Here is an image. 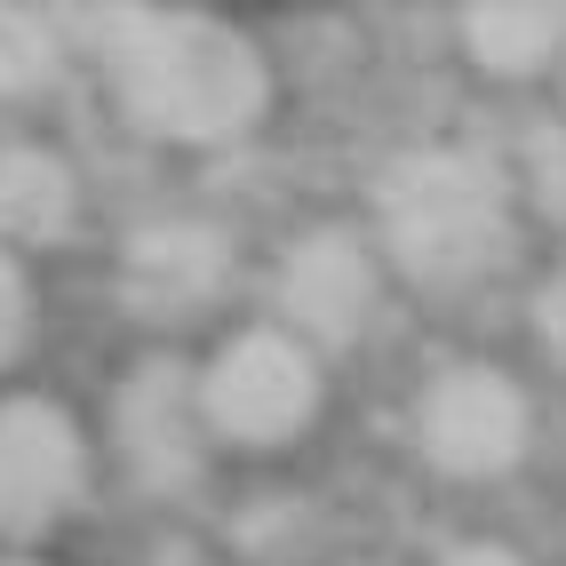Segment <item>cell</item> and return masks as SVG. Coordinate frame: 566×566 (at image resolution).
Instances as JSON below:
<instances>
[{
	"instance_id": "1",
	"label": "cell",
	"mask_w": 566,
	"mask_h": 566,
	"mask_svg": "<svg viewBox=\"0 0 566 566\" xmlns=\"http://www.w3.org/2000/svg\"><path fill=\"white\" fill-rule=\"evenodd\" d=\"M104 72L120 88L128 120L168 144H232L255 128L272 72L255 41L216 17H168V9H112L96 17Z\"/></svg>"
},
{
	"instance_id": "2",
	"label": "cell",
	"mask_w": 566,
	"mask_h": 566,
	"mask_svg": "<svg viewBox=\"0 0 566 566\" xmlns=\"http://www.w3.org/2000/svg\"><path fill=\"white\" fill-rule=\"evenodd\" d=\"M375 223L399 272L423 287H471L511 255V176L471 144H423L384 168Z\"/></svg>"
},
{
	"instance_id": "3",
	"label": "cell",
	"mask_w": 566,
	"mask_h": 566,
	"mask_svg": "<svg viewBox=\"0 0 566 566\" xmlns=\"http://www.w3.org/2000/svg\"><path fill=\"white\" fill-rule=\"evenodd\" d=\"M200 415L208 439L280 447L319 415V359L287 327H248L200 367Z\"/></svg>"
},
{
	"instance_id": "4",
	"label": "cell",
	"mask_w": 566,
	"mask_h": 566,
	"mask_svg": "<svg viewBox=\"0 0 566 566\" xmlns=\"http://www.w3.org/2000/svg\"><path fill=\"white\" fill-rule=\"evenodd\" d=\"M535 407L503 367H447L415 399V447L447 479H503L526 463Z\"/></svg>"
},
{
	"instance_id": "5",
	"label": "cell",
	"mask_w": 566,
	"mask_h": 566,
	"mask_svg": "<svg viewBox=\"0 0 566 566\" xmlns=\"http://www.w3.org/2000/svg\"><path fill=\"white\" fill-rule=\"evenodd\" d=\"M112 439L136 486L184 495L208 471V415H200V375L184 359H136L120 399H112Z\"/></svg>"
},
{
	"instance_id": "6",
	"label": "cell",
	"mask_w": 566,
	"mask_h": 566,
	"mask_svg": "<svg viewBox=\"0 0 566 566\" xmlns=\"http://www.w3.org/2000/svg\"><path fill=\"white\" fill-rule=\"evenodd\" d=\"M88 486V439L56 399H0V535H41Z\"/></svg>"
},
{
	"instance_id": "7",
	"label": "cell",
	"mask_w": 566,
	"mask_h": 566,
	"mask_svg": "<svg viewBox=\"0 0 566 566\" xmlns=\"http://www.w3.org/2000/svg\"><path fill=\"white\" fill-rule=\"evenodd\" d=\"M280 312H287V335L295 344H352L375 312V248L344 223H319V232L287 240L280 255Z\"/></svg>"
},
{
	"instance_id": "8",
	"label": "cell",
	"mask_w": 566,
	"mask_h": 566,
	"mask_svg": "<svg viewBox=\"0 0 566 566\" xmlns=\"http://www.w3.org/2000/svg\"><path fill=\"white\" fill-rule=\"evenodd\" d=\"M223 280H232V240L200 216H160V223H136L128 248H120V287L136 312L153 319H184V312H208Z\"/></svg>"
},
{
	"instance_id": "9",
	"label": "cell",
	"mask_w": 566,
	"mask_h": 566,
	"mask_svg": "<svg viewBox=\"0 0 566 566\" xmlns=\"http://www.w3.org/2000/svg\"><path fill=\"white\" fill-rule=\"evenodd\" d=\"M81 216V176L49 144H9L0 153V248H49Z\"/></svg>"
},
{
	"instance_id": "10",
	"label": "cell",
	"mask_w": 566,
	"mask_h": 566,
	"mask_svg": "<svg viewBox=\"0 0 566 566\" xmlns=\"http://www.w3.org/2000/svg\"><path fill=\"white\" fill-rule=\"evenodd\" d=\"M463 49L495 81H535L566 64V0H486L463 17Z\"/></svg>"
},
{
	"instance_id": "11",
	"label": "cell",
	"mask_w": 566,
	"mask_h": 566,
	"mask_svg": "<svg viewBox=\"0 0 566 566\" xmlns=\"http://www.w3.org/2000/svg\"><path fill=\"white\" fill-rule=\"evenodd\" d=\"M64 64V41L41 9H0V96H41Z\"/></svg>"
},
{
	"instance_id": "12",
	"label": "cell",
	"mask_w": 566,
	"mask_h": 566,
	"mask_svg": "<svg viewBox=\"0 0 566 566\" xmlns=\"http://www.w3.org/2000/svg\"><path fill=\"white\" fill-rule=\"evenodd\" d=\"M518 192L551 223H566V120H526L518 136Z\"/></svg>"
},
{
	"instance_id": "13",
	"label": "cell",
	"mask_w": 566,
	"mask_h": 566,
	"mask_svg": "<svg viewBox=\"0 0 566 566\" xmlns=\"http://www.w3.org/2000/svg\"><path fill=\"white\" fill-rule=\"evenodd\" d=\"M24 344H32V280H24V263L0 248V367H9Z\"/></svg>"
},
{
	"instance_id": "14",
	"label": "cell",
	"mask_w": 566,
	"mask_h": 566,
	"mask_svg": "<svg viewBox=\"0 0 566 566\" xmlns=\"http://www.w3.org/2000/svg\"><path fill=\"white\" fill-rule=\"evenodd\" d=\"M535 335H543V352L566 367V263L543 280V295H535Z\"/></svg>"
},
{
	"instance_id": "15",
	"label": "cell",
	"mask_w": 566,
	"mask_h": 566,
	"mask_svg": "<svg viewBox=\"0 0 566 566\" xmlns=\"http://www.w3.org/2000/svg\"><path fill=\"white\" fill-rule=\"evenodd\" d=\"M439 566H526V558H518L511 543H447Z\"/></svg>"
},
{
	"instance_id": "16",
	"label": "cell",
	"mask_w": 566,
	"mask_h": 566,
	"mask_svg": "<svg viewBox=\"0 0 566 566\" xmlns=\"http://www.w3.org/2000/svg\"><path fill=\"white\" fill-rule=\"evenodd\" d=\"M17 566H24V558H17Z\"/></svg>"
}]
</instances>
